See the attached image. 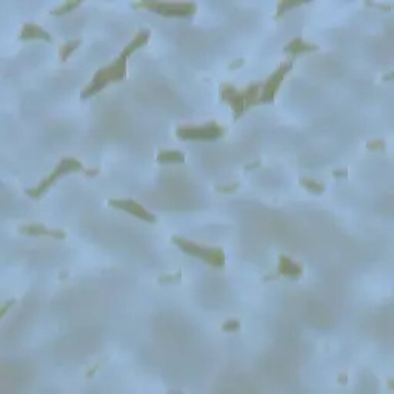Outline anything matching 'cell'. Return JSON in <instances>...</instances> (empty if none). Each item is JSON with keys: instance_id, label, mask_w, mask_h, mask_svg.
<instances>
[{"instance_id": "cell-1", "label": "cell", "mask_w": 394, "mask_h": 394, "mask_svg": "<svg viewBox=\"0 0 394 394\" xmlns=\"http://www.w3.org/2000/svg\"><path fill=\"white\" fill-rule=\"evenodd\" d=\"M126 59L128 57L120 54L119 59H116L111 65H106V67L97 70L94 77H93V80L84 90H82V93H80L82 100L91 98L97 93H100L102 90H105L109 84L122 82L126 77Z\"/></svg>"}, {"instance_id": "cell-2", "label": "cell", "mask_w": 394, "mask_h": 394, "mask_svg": "<svg viewBox=\"0 0 394 394\" xmlns=\"http://www.w3.org/2000/svg\"><path fill=\"white\" fill-rule=\"evenodd\" d=\"M173 242L176 243V246L184 251L188 256H194L199 257L200 260H203L205 264L214 267V268H223L225 267V253L220 248H212V246H206V245H200L196 243L182 237H173Z\"/></svg>"}, {"instance_id": "cell-3", "label": "cell", "mask_w": 394, "mask_h": 394, "mask_svg": "<svg viewBox=\"0 0 394 394\" xmlns=\"http://www.w3.org/2000/svg\"><path fill=\"white\" fill-rule=\"evenodd\" d=\"M82 170H84V165H82L80 160H77L76 157H63L57 163V167L53 170V173H49V176H46L39 185L25 190V193H26V196L31 197V199H40V197L49 188H51L60 177L67 176V174H70L73 171H82Z\"/></svg>"}, {"instance_id": "cell-4", "label": "cell", "mask_w": 394, "mask_h": 394, "mask_svg": "<svg viewBox=\"0 0 394 394\" xmlns=\"http://www.w3.org/2000/svg\"><path fill=\"white\" fill-rule=\"evenodd\" d=\"M133 8H146L163 17H190L197 11L196 3L190 2H143L133 3Z\"/></svg>"}, {"instance_id": "cell-5", "label": "cell", "mask_w": 394, "mask_h": 394, "mask_svg": "<svg viewBox=\"0 0 394 394\" xmlns=\"http://www.w3.org/2000/svg\"><path fill=\"white\" fill-rule=\"evenodd\" d=\"M225 129L216 122H208L200 126H179L176 129V136L180 140H203L212 142L223 136Z\"/></svg>"}, {"instance_id": "cell-6", "label": "cell", "mask_w": 394, "mask_h": 394, "mask_svg": "<svg viewBox=\"0 0 394 394\" xmlns=\"http://www.w3.org/2000/svg\"><path fill=\"white\" fill-rule=\"evenodd\" d=\"M293 70V62L287 60L277 67V70L265 80L262 82V93H260V103H273L276 93L281 87L282 80L287 77V74Z\"/></svg>"}, {"instance_id": "cell-7", "label": "cell", "mask_w": 394, "mask_h": 394, "mask_svg": "<svg viewBox=\"0 0 394 394\" xmlns=\"http://www.w3.org/2000/svg\"><path fill=\"white\" fill-rule=\"evenodd\" d=\"M108 205L117 208V209H122V211L128 212V214H131V216H136V217L142 219L143 222H148V223H156L157 222V217L153 214V212H150L145 206H142L136 200H131V199H112V200L108 202Z\"/></svg>"}, {"instance_id": "cell-8", "label": "cell", "mask_w": 394, "mask_h": 394, "mask_svg": "<svg viewBox=\"0 0 394 394\" xmlns=\"http://www.w3.org/2000/svg\"><path fill=\"white\" fill-rule=\"evenodd\" d=\"M220 100L229 103V106L234 111V119L240 117L245 112V105H243V98L239 90H236L233 85H222L220 87Z\"/></svg>"}, {"instance_id": "cell-9", "label": "cell", "mask_w": 394, "mask_h": 394, "mask_svg": "<svg viewBox=\"0 0 394 394\" xmlns=\"http://www.w3.org/2000/svg\"><path fill=\"white\" fill-rule=\"evenodd\" d=\"M19 231L25 236H31V237H42V236H48L53 239H65L67 234H65L62 229H49L42 223H31V225H25L20 226Z\"/></svg>"}, {"instance_id": "cell-10", "label": "cell", "mask_w": 394, "mask_h": 394, "mask_svg": "<svg viewBox=\"0 0 394 394\" xmlns=\"http://www.w3.org/2000/svg\"><path fill=\"white\" fill-rule=\"evenodd\" d=\"M19 39L20 40H43V42H48V43L53 42V37H51L49 32H46L40 25L32 23V22H28V23H25L22 26Z\"/></svg>"}, {"instance_id": "cell-11", "label": "cell", "mask_w": 394, "mask_h": 394, "mask_svg": "<svg viewBox=\"0 0 394 394\" xmlns=\"http://www.w3.org/2000/svg\"><path fill=\"white\" fill-rule=\"evenodd\" d=\"M302 273H303V268L300 264L297 262H294L291 257L288 256H281L279 257V274L281 276H285L291 281H297V279L302 277Z\"/></svg>"}, {"instance_id": "cell-12", "label": "cell", "mask_w": 394, "mask_h": 394, "mask_svg": "<svg viewBox=\"0 0 394 394\" xmlns=\"http://www.w3.org/2000/svg\"><path fill=\"white\" fill-rule=\"evenodd\" d=\"M260 93H262V82H254V84L246 87L243 91H240L245 111H248L251 106L260 105Z\"/></svg>"}, {"instance_id": "cell-13", "label": "cell", "mask_w": 394, "mask_h": 394, "mask_svg": "<svg viewBox=\"0 0 394 394\" xmlns=\"http://www.w3.org/2000/svg\"><path fill=\"white\" fill-rule=\"evenodd\" d=\"M317 49H319L317 45L306 43L302 37H296L290 43L285 45L284 51L288 53V54H293V56H299V54H303V53H314V51H317Z\"/></svg>"}, {"instance_id": "cell-14", "label": "cell", "mask_w": 394, "mask_h": 394, "mask_svg": "<svg viewBox=\"0 0 394 394\" xmlns=\"http://www.w3.org/2000/svg\"><path fill=\"white\" fill-rule=\"evenodd\" d=\"M150 37H151V31H150V29H140V31H139V34H137L133 40H131V42L123 48L122 54H123L125 57H129L134 51H137L139 48H142L148 40H150Z\"/></svg>"}, {"instance_id": "cell-15", "label": "cell", "mask_w": 394, "mask_h": 394, "mask_svg": "<svg viewBox=\"0 0 394 394\" xmlns=\"http://www.w3.org/2000/svg\"><path fill=\"white\" fill-rule=\"evenodd\" d=\"M185 154L182 151H162L157 154V162L163 163V165H170V163H184L185 162Z\"/></svg>"}, {"instance_id": "cell-16", "label": "cell", "mask_w": 394, "mask_h": 394, "mask_svg": "<svg viewBox=\"0 0 394 394\" xmlns=\"http://www.w3.org/2000/svg\"><path fill=\"white\" fill-rule=\"evenodd\" d=\"M80 46V40L76 39V40H70L67 42L63 46H60V51H59V57L62 62H67L70 59V56L76 51V49Z\"/></svg>"}, {"instance_id": "cell-17", "label": "cell", "mask_w": 394, "mask_h": 394, "mask_svg": "<svg viewBox=\"0 0 394 394\" xmlns=\"http://www.w3.org/2000/svg\"><path fill=\"white\" fill-rule=\"evenodd\" d=\"M300 185L313 194H323L325 193V185L316 182V180H313V179H300Z\"/></svg>"}, {"instance_id": "cell-18", "label": "cell", "mask_w": 394, "mask_h": 394, "mask_svg": "<svg viewBox=\"0 0 394 394\" xmlns=\"http://www.w3.org/2000/svg\"><path fill=\"white\" fill-rule=\"evenodd\" d=\"M82 3L80 2H67V3H63L60 6H57L56 9H53L49 14H53V15H63V14H68L71 11H74L76 8H79Z\"/></svg>"}, {"instance_id": "cell-19", "label": "cell", "mask_w": 394, "mask_h": 394, "mask_svg": "<svg viewBox=\"0 0 394 394\" xmlns=\"http://www.w3.org/2000/svg\"><path fill=\"white\" fill-rule=\"evenodd\" d=\"M302 3H299V2H281L277 5V14L274 15V19L277 20V19H281L284 14H287V11L288 9H293V8H297V6H300Z\"/></svg>"}, {"instance_id": "cell-20", "label": "cell", "mask_w": 394, "mask_h": 394, "mask_svg": "<svg viewBox=\"0 0 394 394\" xmlns=\"http://www.w3.org/2000/svg\"><path fill=\"white\" fill-rule=\"evenodd\" d=\"M239 328H240V322L237 319H229V320H226L222 325V330L226 331V333H234V331L239 330Z\"/></svg>"}, {"instance_id": "cell-21", "label": "cell", "mask_w": 394, "mask_h": 394, "mask_svg": "<svg viewBox=\"0 0 394 394\" xmlns=\"http://www.w3.org/2000/svg\"><path fill=\"white\" fill-rule=\"evenodd\" d=\"M180 277H182V273L177 271L174 276H173V274H168V276H162V277H159V282H160V284H171V282H179V281H180Z\"/></svg>"}, {"instance_id": "cell-22", "label": "cell", "mask_w": 394, "mask_h": 394, "mask_svg": "<svg viewBox=\"0 0 394 394\" xmlns=\"http://www.w3.org/2000/svg\"><path fill=\"white\" fill-rule=\"evenodd\" d=\"M367 146H368V150H371V151L384 150V148H385V142L384 140H371V142L367 143Z\"/></svg>"}, {"instance_id": "cell-23", "label": "cell", "mask_w": 394, "mask_h": 394, "mask_svg": "<svg viewBox=\"0 0 394 394\" xmlns=\"http://www.w3.org/2000/svg\"><path fill=\"white\" fill-rule=\"evenodd\" d=\"M239 188V184H231V185H222V187H216V190L219 193H234Z\"/></svg>"}, {"instance_id": "cell-24", "label": "cell", "mask_w": 394, "mask_h": 394, "mask_svg": "<svg viewBox=\"0 0 394 394\" xmlns=\"http://www.w3.org/2000/svg\"><path fill=\"white\" fill-rule=\"evenodd\" d=\"M243 63H245V59H237V60H234L231 65H229L228 70H229V71H233V70H239L240 67H243Z\"/></svg>"}, {"instance_id": "cell-25", "label": "cell", "mask_w": 394, "mask_h": 394, "mask_svg": "<svg viewBox=\"0 0 394 394\" xmlns=\"http://www.w3.org/2000/svg\"><path fill=\"white\" fill-rule=\"evenodd\" d=\"M14 303H15V300H14V299L8 300V302H6V303H5V305L2 306V311H0V317H3V316L6 314V311H8V309H9V308H11V306H12Z\"/></svg>"}, {"instance_id": "cell-26", "label": "cell", "mask_w": 394, "mask_h": 394, "mask_svg": "<svg viewBox=\"0 0 394 394\" xmlns=\"http://www.w3.org/2000/svg\"><path fill=\"white\" fill-rule=\"evenodd\" d=\"M333 176L334 177H347L348 176V171L347 170H337V171L333 173Z\"/></svg>"}, {"instance_id": "cell-27", "label": "cell", "mask_w": 394, "mask_h": 394, "mask_svg": "<svg viewBox=\"0 0 394 394\" xmlns=\"http://www.w3.org/2000/svg\"><path fill=\"white\" fill-rule=\"evenodd\" d=\"M84 171H85V174L90 176V177H96V176L98 174V170H97V168H94V170H84Z\"/></svg>"}, {"instance_id": "cell-28", "label": "cell", "mask_w": 394, "mask_h": 394, "mask_svg": "<svg viewBox=\"0 0 394 394\" xmlns=\"http://www.w3.org/2000/svg\"><path fill=\"white\" fill-rule=\"evenodd\" d=\"M257 167H260V162L259 160H256V162H253V163H250V165H246L245 167V170L248 171V170H253V168H257Z\"/></svg>"}, {"instance_id": "cell-29", "label": "cell", "mask_w": 394, "mask_h": 394, "mask_svg": "<svg viewBox=\"0 0 394 394\" xmlns=\"http://www.w3.org/2000/svg\"><path fill=\"white\" fill-rule=\"evenodd\" d=\"M367 5H373V6H377V8H382L385 11H390L391 9V5H381V3H367Z\"/></svg>"}, {"instance_id": "cell-30", "label": "cell", "mask_w": 394, "mask_h": 394, "mask_svg": "<svg viewBox=\"0 0 394 394\" xmlns=\"http://www.w3.org/2000/svg\"><path fill=\"white\" fill-rule=\"evenodd\" d=\"M347 379H348V377H347V376H345V374H342V376L339 377V381H340V384H345V382H347Z\"/></svg>"}]
</instances>
